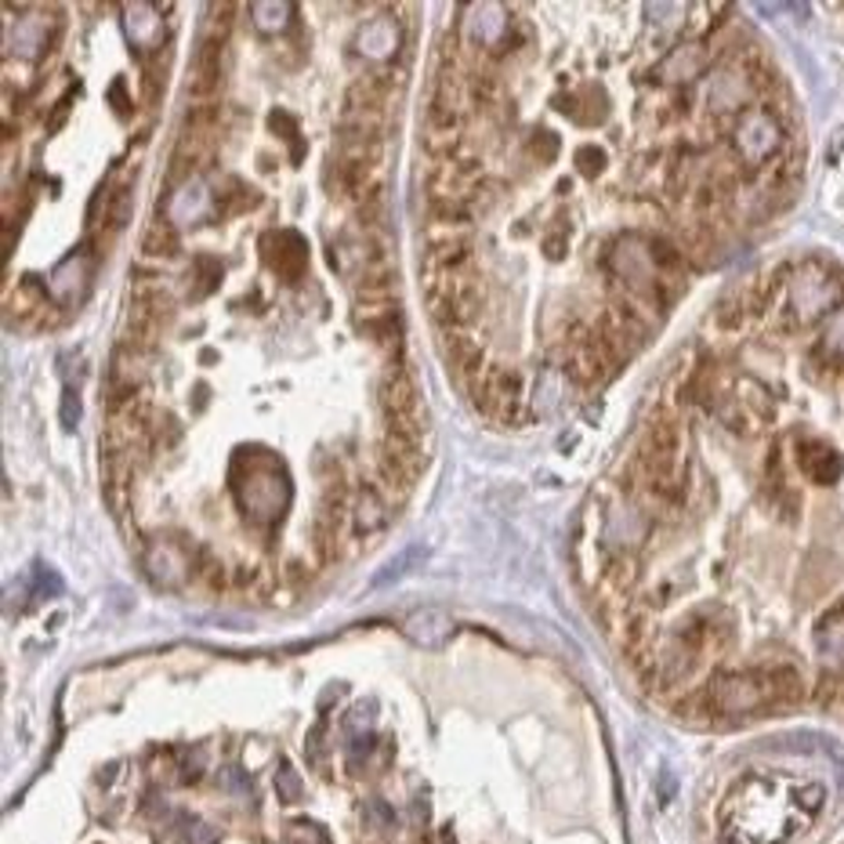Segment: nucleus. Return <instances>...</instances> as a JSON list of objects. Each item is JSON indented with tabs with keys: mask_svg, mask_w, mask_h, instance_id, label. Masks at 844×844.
<instances>
[{
	"mask_svg": "<svg viewBox=\"0 0 844 844\" xmlns=\"http://www.w3.org/2000/svg\"><path fill=\"white\" fill-rule=\"evenodd\" d=\"M805 700V678L791 663H764L753 671H718L682 714L689 718H747Z\"/></svg>",
	"mask_w": 844,
	"mask_h": 844,
	"instance_id": "1",
	"label": "nucleus"
},
{
	"mask_svg": "<svg viewBox=\"0 0 844 844\" xmlns=\"http://www.w3.org/2000/svg\"><path fill=\"white\" fill-rule=\"evenodd\" d=\"M783 290H786V309H783L786 330H801V326L816 323L841 298L837 276L823 262H805L797 268V276L786 273Z\"/></svg>",
	"mask_w": 844,
	"mask_h": 844,
	"instance_id": "2",
	"label": "nucleus"
},
{
	"mask_svg": "<svg viewBox=\"0 0 844 844\" xmlns=\"http://www.w3.org/2000/svg\"><path fill=\"white\" fill-rule=\"evenodd\" d=\"M377 402H381V413H385V424L388 432H399V435H410V438H421L424 443V407H421V388H418V377L407 363H388L385 374L377 381Z\"/></svg>",
	"mask_w": 844,
	"mask_h": 844,
	"instance_id": "3",
	"label": "nucleus"
},
{
	"mask_svg": "<svg viewBox=\"0 0 844 844\" xmlns=\"http://www.w3.org/2000/svg\"><path fill=\"white\" fill-rule=\"evenodd\" d=\"M424 298H427V309H432V319L449 334H460L482 312V287L475 273L435 279V284L424 287Z\"/></svg>",
	"mask_w": 844,
	"mask_h": 844,
	"instance_id": "4",
	"label": "nucleus"
},
{
	"mask_svg": "<svg viewBox=\"0 0 844 844\" xmlns=\"http://www.w3.org/2000/svg\"><path fill=\"white\" fill-rule=\"evenodd\" d=\"M783 123L786 112L775 106L747 109L733 131V149L743 167H769L783 153Z\"/></svg>",
	"mask_w": 844,
	"mask_h": 844,
	"instance_id": "5",
	"label": "nucleus"
},
{
	"mask_svg": "<svg viewBox=\"0 0 844 844\" xmlns=\"http://www.w3.org/2000/svg\"><path fill=\"white\" fill-rule=\"evenodd\" d=\"M471 399L482 418L497 421L504 427L522 424V374L511 366H486L471 381Z\"/></svg>",
	"mask_w": 844,
	"mask_h": 844,
	"instance_id": "6",
	"label": "nucleus"
},
{
	"mask_svg": "<svg viewBox=\"0 0 844 844\" xmlns=\"http://www.w3.org/2000/svg\"><path fill=\"white\" fill-rule=\"evenodd\" d=\"M616 363H620V359L613 355V348L602 341L599 330H591V326H577L572 341L566 345V374L577 381V385L594 388L599 381L610 377V370Z\"/></svg>",
	"mask_w": 844,
	"mask_h": 844,
	"instance_id": "7",
	"label": "nucleus"
},
{
	"mask_svg": "<svg viewBox=\"0 0 844 844\" xmlns=\"http://www.w3.org/2000/svg\"><path fill=\"white\" fill-rule=\"evenodd\" d=\"M174 316V301L164 287L156 284H134L131 290V309H128V330L131 345H153L164 334V326Z\"/></svg>",
	"mask_w": 844,
	"mask_h": 844,
	"instance_id": "8",
	"label": "nucleus"
},
{
	"mask_svg": "<svg viewBox=\"0 0 844 844\" xmlns=\"http://www.w3.org/2000/svg\"><path fill=\"white\" fill-rule=\"evenodd\" d=\"M225 37H229V22H214V33L200 44L196 62H193V76H189V98L196 106H214V98L221 95L225 84Z\"/></svg>",
	"mask_w": 844,
	"mask_h": 844,
	"instance_id": "9",
	"label": "nucleus"
},
{
	"mask_svg": "<svg viewBox=\"0 0 844 844\" xmlns=\"http://www.w3.org/2000/svg\"><path fill=\"white\" fill-rule=\"evenodd\" d=\"M424 189L432 200H457V204H471L482 193V171L475 160H457L449 156L438 167H432V174L424 178Z\"/></svg>",
	"mask_w": 844,
	"mask_h": 844,
	"instance_id": "10",
	"label": "nucleus"
},
{
	"mask_svg": "<svg viewBox=\"0 0 844 844\" xmlns=\"http://www.w3.org/2000/svg\"><path fill=\"white\" fill-rule=\"evenodd\" d=\"M262 254L265 262L276 268L284 279H298L305 276L309 268V246L294 229H273L262 236Z\"/></svg>",
	"mask_w": 844,
	"mask_h": 844,
	"instance_id": "11",
	"label": "nucleus"
},
{
	"mask_svg": "<svg viewBox=\"0 0 844 844\" xmlns=\"http://www.w3.org/2000/svg\"><path fill=\"white\" fill-rule=\"evenodd\" d=\"M797 465H801L805 479H812L816 486H830L844 471V460L837 449L823 443V438H808V435H797Z\"/></svg>",
	"mask_w": 844,
	"mask_h": 844,
	"instance_id": "12",
	"label": "nucleus"
},
{
	"mask_svg": "<svg viewBox=\"0 0 844 844\" xmlns=\"http://www.w3.org/2000/svg\"><path fill=\"white\" fill-rule=\"evenodd\" d=\"M402 635L424 649H438V646H446L449 635H454V616L446 610H435V605H424V610H413L407 620H402Z\"/></svg>",
	"mask_w": 844,
	"mask_h": 844,
	"instance_id": "13",
	"label": "nucleus"
},
{
	"mask_svg": "<svg viewBox=\"0 0 844 844\" xmlns=\"http://www.w3.org/2000/svg\"><path fill=\"white\" fill-rule=\"evenodd\" d=\"M443 352H446V366L454 370L457 377H465L468 385L482 374V370H486V348H482L475 337H468L465 330L446 334Z\"/></svg>",
	"mask_w": 844,
	"mask_h": 844,
	"instance_id": "14",
	"label": "nucleus"
},
{
	"mask_svg": "<svg viewBox=\"0 0 844 844\" xmlns=\"http://www.w3.org/2000/svg\"><path fill=\"white\" fill-rule=\"evenodd\" d=\"M385 522H388L385 497H381L374 486H363L352 497V529L359 536H366V533H377Z\"/></svg>",
	"mask_w": 844,
	"mask_h": 844,
	"instance_id": "15",
	"label": "nucleus"
},
{
	"mask_svg": "<svg viewBox=\"0 0 844 844\" xmlns=\"http://www.w3.org/2000/svg\"><path fill=\"white\" fill-rule=\"evenodd\" d=\"M182 251V236L171 221H149L142 232V254L149 257H174Z\"/></svg>",
	"mask_w": 844,
	"mask_h": 844,
	"instance_id": "16",
	"label": "nucleus"
},
{
	"mask_svg": "<svg viewBox=\"0 0 844 844\" xmlns=\"http://www.w3.org/2000/svg\"><path fill=\"white\" fill-rule=\"evenodd\" d=\"M131 189L123 185V189H117V193L109 196V204H106V229H112V232H120V229H128V221H131Z\"/></svg>",
	"mask_w": 844,
	"mask_h": 844,
	"instance_id": "17",
	"label": "nucleus"
},
{
	"mask_svg": "<svg viewBox=\"0 0 844 844\" xmlns=\"http://www.w3.org/2000/svg\"><path fill=\"white\" fill-rule=\"evenodd\" d=\"M193 279H196V290L193 294L196 298H207V294H214V287L221 284V262L218 257H210V254H204V257H196V268H193Z\"/></svg>",
	"mask_w": 844,
	"mask_h": 844,
	"instance_id": "18",
	"label": "nucleus"
},
{
	"mask_svg": "<svg viewBox=\"0 0 844 844\" xmlns=\"http://www.w3.org/2000/svg\"><path fill=\"white\" fill-rule=\"evenodd\" d=\"M276 791H279V797H284V805H294V801H301V797H305V786H301L298 772L290 769L287 761L279 764V775H276Z\"/></svg>",
	"mask_w": 844,
	"mask_h": 844,
	"instance_id": "19",
	"label": "nucleus"
},
{
	"mask_svg": "<svg viewBox=\"0 0 844 844\" xmlns=\"http://www.w3.org/2000/svg\"><path fill=\"white\" fill-rule=\"evenodd\" d=\"M59 421H62L65 432H76V424H81V391H76L73 385H65V391H62Z\"/></svg>",
	"mask_w": 844,
	"mask_h": 844,
	"instance_id": "20",
	"label": "nucleus"
},
{
	"mask_svg": "<svg viewBox=\"0 0 844 844\" xmlns=\"http://www.w3.org/2000/svg\"><path fill=\"white\" fill-rule=\"evenodd\" d=\"M577 164H580V171L588 174V178H594L605 167V153L599 149V145H580L577 149Z\"/></svg>",
	"mask_w": 844,
	"mask_h": 844,
	"instance_id": "21",
	"label": "nucleus"
},
{
	"mask_svg": "<svg viewBox=\"0 0 844 844\" xmlns=\"http://www.w3.org/2000/svg\"><path fill=\"white\" fill-rule=\"evenodd\" d=\"M290 837H294L298 844H330V841H326L323 830H319L316 823H305V819L290 823Z\"/></svg>",
	"mask_w": 844,
	"mask_h": 844,
	"instance_id": "22",
	"label": "nucleus"
},
{
	"mask_svg": "<svg viewBox=\"0 0 844 844\" xmlns=\"http://www.w3.org/2000/svg\"><path fill=\"white\" fill-rule=\"evenodd\" d=\"M366 823H374V827H396V812L385 805V801H374V805H366Z\"/></svg>",
	"mask_w": 844,
	"mask_h": 844,
	"instance_id": "23",
	"label": "nucleus"
},
{
	"mask_svg": "<svg viewBox=\"0 0 844 844\" xmlns=\"http://www.w3.org/2000/svg\"><path fill=\"white\" fill-rule=\"evenodd\" d=\"M189 844H218V830L200 823V819H189Z\"/></svg>",
	"mask_w": 844,
	"mask_h": 844,
	"instance_id": "24",
	"label": "nucleus"
},
{
	"mask_svg": "<svg viewBox=\"0 0 844 844\" xmlns=\"http://www.w3.org/2000/svg\"><path fill=\"white\" fill-rule=\"evenodd\" d=\"M62 591V583H59V577H55L51 569H37V599H51V594H59Z\"/></svg>",
	"mask_w": 844,
	"mask_h": 844,
	"instance_id": "25",
	"label": "nucleus"
},
{
	"mask_svg": "<svg viewBox=\"0 0 844 844\" xmlns=\"http://www.w3.org/2000/svg\"><path fill=\"white\" fill-rule=\"evenodd\" d=\"M418 558H421V551H418V547H410L407 555H402V558H396V562H391V566H388L385 572H381V577H377V583H388L391 577H402V569H407L410 562H418Z\"/></svg>",
	"mask_w": 844,
	"mask_h": 844,
	"instance_id": "26",
	"label": "nucleus"
},
{
	"mask_svg": "<svg viewBox=\"0 0 844 844\" xmlns=\"http://www.w3.org/2000/svg\"><path fill=\"white\" fill-rule=\"evenodd\" d=\"M109 98H112V103H117V112H120V117H128V112H131L128 84H123V81H117V84H112V92H109Z\"/></svg>",
	"mask_w": 844,
	"mask_h": 844,
	"instance_id": "27",
	"label": "nucleus"
}]
</instances>
